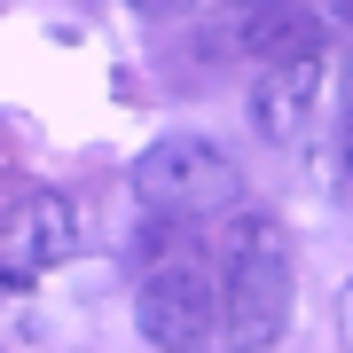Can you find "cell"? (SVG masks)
Returning <instances> with one entry per match:
<instances>
[{
    "instance_id": "obj_1",
    "label": "cell",
    "mask_w": 353,
    "mask_h": 353,
    "mask_svg": "<svg viewBox=\"0 0 353 353\" xmlns=\"http://www.w3.org/2000/svg\"><path fill=\"white\" fill-rule=\"evenodd\" d=\"M290 299H299V267H290V228L283 220H236L220 252V330L228 353H267L290 330Z\"/></svg>"
},
{
    "instance_id": "obj_8",
    "label": "cell",
    "mask_w": 353,
    "mask_h": 353,
    "mask_svg": "<svg viewBox=\"0 0 353 353\" xmlns=\"http://www.w3.org/2000/svg\"><path fill=\"white\" fill-rule=\"evenodd\" d=\"M338 181H345V196H353V94H345V126H338Z\"/></svg>"
},
{
    "instance_id": "obj_3",
    "label": "cell",
    "mask_w": 353,
    "mask_h": 353,
    "mask_svg": "<svg viewBox=\"0 0 353 353\" xmlns=\"http://www.w3.org/2000/svg\"><path fill=\"white\" fill-rule=\"evenodd\" d=\"M134 330L150 338L157 353H196L204 338L220 330V290L212 275L189 259V252H165L134 290Z\"/></svg>"
},
{
    "instance_id": "obj_6",
    "label": "cell",
    "mask_w": 353,
    "mask_h": 353,
    "mask_svg": "<svg viewBox=\"0 0 353 353\" xmlns=\"http://www.w3.org/2000/svg\"><path fill=\"white\" fill-rule=\"evenodd\" d=\"M71 252H79L71 196H55V189L24 196V212H16V259H24V267H63Z\"/></svg>"
},
{
    "instance_id": "obj_7",
    "label": "cell",
    "mask_w": 353,
    "mask_h": 353,
    "mask_svg": "<svg viewBox=\"0 0 353 353\" xmlns=\"http://www.w3.org/2000/svg\"><path fill=\"white\" fill-rule=\"evenodd\" d=\"M134 8H141V16H165V24H173V16H204L212 0H134Z\"/></svg>"
},
{
    "instance_id": "obj_4",
    "label": "cell",
    "mask_w": 353,
    "mask_h": 353,
    "mask_svg": "<svg viewBox=\"0 0 353 353\" xmlns=\"http://www.w3.org/2000/svg\"><path fill=\"white\" fill-rule=\"evenodd\" d=\"M314 94H322V55H290V63H267L252 87V126L267 141H299L314 126Z\"/></svg>"
},
{
    "instance_id": "obj_5",
    "label": "cell",
    "mask_w": 353,
    "mask_h": 353,
    "mask_svg": "<svg viewBox=\"0 0 353 353\" xmlns=\"http://www.w3.org/2000/svg\"><path fill=\"white\" fill-rule=\"evenodd\" d=\"M322 24L306 0H252V16H243V48L259 55V63H290V55H322Z\"/></svg>"
},
{
    "instance_id": "obj_11",
    "label": "cell",
    "mask_w": 353,
    "mask_h": 353,
    "mask_svg": "<svg viewBox=\"0 0 353 353\" xmlns=\"http://www.w3.org/2000/svg\"><path fill=\"white\" fill-rule=\"evenodd\" d=\"M0 290H8V275H0Z\"/></svg>"
},
{
    "instance_id": "obj_9",
    "label": "cell",
    "mask_w": 353,
    "mask_h": 353,
    "mask_svg": "<svg viewBox=\"0 0 353 353\" xmlns=\"http://www.w3.org/2000/svg\"><path fill=\"white\" fill-rule=\"evenodd\" d=\"M338 353H353V283L338 290Z\"/></svg>"
},
{
    "instance_id": "obj_10",
    "label": "cell",
    "mask_w": 353,
    "mask_h": 353,
    "mask_svg": "<svg viewBox=\"0 0 353 353\" xmlns=\"http://www.w3.org/2000/svg\"><path fill=\"white\" fill-rule=\"evenodd\" d=\"M330 24H353V0H330Z\"/></svg>"
},
{
    "instance_id": "obj_2",
    "label": "cell",
    "mask_w": 353,
    "mask_h": 353,
    "mask_svg": "<svg viewBox=\"0 0 353 353\" xmlns=\"http://www.w3.org/2000/svg\"><path fill=\"white\" fill-rule=\"evenodd\" d=\"M134 196L165 220H212L243 196V165L204 134H165L134 157Z\"/></svg>"
}]
</instances>
